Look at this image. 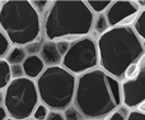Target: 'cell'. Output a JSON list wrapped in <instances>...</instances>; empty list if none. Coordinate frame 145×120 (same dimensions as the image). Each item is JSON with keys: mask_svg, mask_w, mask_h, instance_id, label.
Returning <instances> with one entry per match:
<instances>
[{"mask_svg": "<svg viewBox=\"0 0 145 120\" xmlns=\"http://www.w3.org/2000/svg\"><path fill=\"white\" fill-rule=\"evenodd\" d=\"M72 105L85 120H105L122 105L121 80L102 68L78 75Z\"/></svg>", "mask_w": 145, "mask_h": 120, "instance_id": "1", "label": "cell"}, {"mask_svg": "<svg viewBox=\"0 0 145 120\" xmlns=\"http://www.w3.org/2000/svg\"><path fill=\"white\" fill-rule=\"evenodd\" d=\"M94 14L82 0H56L43 15L42 30L46 40L69 44L90 35Z\"/></svg>", "mask_w": 145, "mask_h": 120, "instance_id": "2", "label": "cell"}, {"mask_svg": "<svg viewBox=\"0 0 145 120\" xmlns=\"http://www.w3.org/2000/svg\"><path fill=\"white\" fill-rule=\"evenodd\" d=\"M97 45L99 68L121 82L129 65L136 63L145 54L134 27L110 28L97 40Z\"/></svg>", "mask_w": 145, "mask_h": 120, "instance_id": "3", "label": "cell"}, {"mask_svg": "<svg viewBox=\"0 0 145 120\" xmlns=\"http://www.w3.org/2000/svg\"><path fill=\"white\" fill-rule=\"evenodd\" d=\"M0 27L14 46H25L41 40L42 20L28 0L1 1Z\"/></svg>", "mask_w": 145, "mask_h": 120, "instance_id": "4", "label": "cell"}, {"mask_svg": "<svg viewBox=\"0 0 145 120\" xmlns=\"http://www.w3.org/2000/svg\"><path fill=\"white\" fill-rule=\"evenodd\" d=\"M78 77L64 67L46 68L36 80L40 101L51 111H64L74 104Z\"/></svg>", "mask_w": 145, "mask_h": 120, "instance_id": "5", "label": "cell"}, {"mask_svg": "<svg viewBox=\"0 0 145 120\" xmlns=\"http://www.w3.org/2000/svg\"><path fill=\"white\" fill-rule=\"evenodd\" d=\"M36 80L23 77L13 79L12 83L4 90V104L8 113L15 120L31 119L33 111L40 104ZM1 106V105H0Z\"/></svg>", "mask_w": 145, "mask_h": 120, "instance_id": "6", "label": "cell"}, {"mask_svg": "<svg viewBox=\"0 0 145 120\" xmlns=\"http://www.w3.org/2000/svg\"><path fill=\"white\" fill-rule=\"evenodd\" d=\"M66 70L78 75L99 68V53L97 40L88 35L76 40L70 45V49L63 59V64Z\"/></svg>", "mask_w": 145, "mask_h": 120, "instance_id": "7", "label": "cell"}, {"mask_svg": "<svg viewBox=\"0 0 145 120\" xmlns=\"http://www.w3.org/2000/svg\"><path fill=\"white\" fill-rule=\"evenodd\" d=\"M138 1L133 0H116L105 13L110 27H133L141 12Z\"/></svg>", "mask_w": 145, "mask_h": 120, "instance_id": "8", "label": "cell"}, {"mask_svg": "<svg viewBox=\"0 0 145 120\" xmlns=\"http://www.w3.org/2000/svg\"><path fill=\"white\" fill-rule=\"evenodd\" d=\"M139 74L135 79L122 80V104L130 110H135L136 106L145 101V54L138 60Z\"/></svg>", "mask_w": 145, "mask_h": 120, "instance_id": "9", "label": "cell"}, {"mask_svg": "<svg viewBox=\"0 0 145 120\" xmlns=\"http://www.w3.org/2000/svg\"><path fill=\"white\" fill-rule=\"evenodd\" d=\"M40 58L45 63L46 68H50V67H60L63 64L64 56L59 51L56 41L45 40L42 45V50L40 53Z\"/></svg>", "mask_w": 145, "mask_h": 120, "instance_id": "10", "label": "cell"}, {"mask_svg": "<svg viewBox=\"0 0 145 120\" xmlns=\"http://www.w3.org/2000/svg\"><path fill=\"white\" fill-rule=\"evenodd\" d=\"M23 69H24L25 77L31 78L33 80H37L38 77L43 73V70L46 69L45 63L42 61V59L40 58V55L35 56H28L23 63Z\"/></svg>", "mask_w": 145, "mask_h": 120, "instance_id": "11", "label": "cell"}, {"mask_svg": "<svg viewBox=\"0 0 145 120\" xmlns=\"http://www.w3.org/2000/svg\"><path fill=\"white\" fill-rule=\"evenodd\" d=\"M110 23L107 20V17H106L105 13L102 14H95L94 15V20H93V27H92V32H90V36L98 40L103 33H106L108 30H110Z\"/></svg>", "mask_w": 145, "mask_h": 120, "instance_id": "12", "label": "cell"}, {"mask_svg": "<svg viewBox=\"0 0 145 120\" xmlns=\"http://www.w3.org/2000/svg\"><path fill=\"white\" fill-rule=\"evenodd\" d=\"M27 58L28 54L25 51L24 46H13L10 53L8 54V56L4 60H7L10 65H15V64H23Z\"/></svg>", "mask_w": 145, "mask_h": 120, "instance_id": "13", "label": "cell"}, {"mask_svg": "<svg viewBox=\"0 0 145 120\" xmlns=\"http://www.w3.org/2000/svg\"><path fill=\"white\" fill-rule=\"evenodd\" d=\"M12 65L7 60H0V91L7 90L12 83Z\"/></svg>", "mask_w": 145, "mask_h": 120, "instance_id": "14", "label": "cell"}, {"mask_svg": "<svg viewBox=\"0 0 145 120\" xmlns=\"http://www.w3.org/2000/svg\"><path fill=\"white\" fill-rule=\"evenodd\" d=\"M133 27L135 30V32L138 33L139 38L141 40V44H143L144 50H145V9L140 12V14H139L138 19L134 23Z\"/></svg>", "mask_w": 145, "mask_h": 120, "instance_id": "15", "label": "cell"}, {"mask_svg": "<svg viewBox=\"0 0 145 120\" xmlns=\"http://www.w3.org/2000/svg\"><path fill=\"white\" fill-rule=\"evenodd\" d=\"M87 5L89 7V9L93 12V14H102V13H106L107 9L111 7L112 1L110 0H106V1H89V0H85Z\"/></svg>", "mask_w": 145, "mask_h": 120, "instance_id": "16", "label": "cell"}, {"mask_svg": "<svg viewBox=\"0 0 145 120\" xmlns=\"http://www.w3.org/2000/svg\"><path fill=\"white\" fill-rule=\"evenodd\" d=\"M10 45H12V42H10L9 37L7 36V33L0 30V60L5 59L8 56V54L10 53V50H12Z\"/></svg>", "mask_w": 145, "mask_h": 120, "instance_id": "17", "label": "cell"}, {"mask_svg": "<svg viewBox=\"0 0 145 120\" xmlns=\"http://www.w3.org/2000/svg\"><path fill=\"white\" fill-rule=\"evenodd\" d=\"M130 111H131L130 109L122 104V105H121L117 110L113 111V113L111 114V115H108L105 120H127Z\"/></svg>", "mask_w": 145, "mask_h": 120, "instance_id": "18", "label": "cell"}, {"mask_svg": "<svg viewBox=\"0 0 145 120\" xmlns=\"http://www.w3.org/2000/svg\"><path fill=\"white\" fill-rule=\"evenodd\" d=\"M42 45H43V40H37L27 44L24 46V49L27 51L28 56H35V55H40L41 50H42Z\"/></svg>", "mask_w": 145, "mask_h": 120, "instance_id": "19", "label": "cell"}, {"mask_svg": "<svg viewBox=\"0 0 145 120\" xmlns=\"http://www.w3.org/2000/svg\"><path fill=\"white\" fill-rule=\"evenodd\" d=\"M64 116H65V120H85L83 114L74 105L69 106L68 109L64 110Z\"/></svg>", "mask_w": 145, "mask_h": 120, "instance_id": "20", "label": "cell"}, {"mask_svg": "<svg viewBox=\"0 0 145 120\" xmlns=\"http://www.w3.org/2000/svg\"><path fill=\"white\" fill-rule=\"evenodd\" d=\"M31 3H32L33 8L36 9V12H37L38 14L45 15L46 12L50 9L52 1H48V0H33V1H31Z\"/></svg>", "mask_w": 145, "mask_h": 120, "instance_id": "21", "label": "cell"}, {"mask_svg": "<svg viewBox=\"0 0 145 120\" xmlns=\"http://www.w3.org/2000/svg\"><path fill=\"white\" fill-rule=\"evenodd\" d=\"M50 111L51 110L47 107V106L43 105L42 102H40L38 106L36 107V110L33 111L32 119H35V120H46V118H47V115H48Z\"/></svg>", "mask_w": 145, "mask_h": 120, "instance_id": "22", "label": "cell"}, {"mask_svg": "<svg viewBox=\"0 0 145 120\" xmlns=\"http://www.w3.org/2000/svg\"><path fill=\"white\" fill-rule=\"evenodd\" d=\"M139 74V64L138 61L136 63H133L127 67L125 72V77H123V80H131V79H135Z\"/></svg>", "mask_w": 145, "mask_h": 120, "instance_id": "23", "label": "cell"}, {"mask_svg": "<svg viewBox=\"0 0 145 120\" xmlns=\"http://www.w3.org/2000/svg\"><path fill=\"white\" fill-rule=\"evenodd\" d=\"M12 77H13V79H18V78L25 77L24 69H23V64L12 65Z\"/></svg>", "mask_w": 145, "mask_h": 120, "instance_id": "24", "label": "cell"}, {"mask_svg": "<svg viewBox=\"0 0 145 120\" xmlns=\"http://www.w3.org/2000/svg\"><path fill=\"white\" fill-rule=\"evenodd\" d=\"M56 45H57V49H59V51H60V54L63 56H65L66 55V53L69 51V49H70V45L71 44H69V42H66V41H56Z\"/></svg>", "mask_w": 145, "mask_h": 120, "instance_id": "25", "label": "cell"}, {"mask_svg": "<svg viewBox=\"0 0 145 120\" xmlns=\"http://www.w3.org/2000/svg\"><path fill=\"white\" fill-rule=\"evenodd\" d=\"M46 120H65L64 111H50Z\"/></svg>", "mask_w": 145, "mask_h": 120, "instance_id": "26", "label": "cell"}, {"mask_svg": "<svg viewBox=\"0 0 145 120\" xmlns=\"http://www.w3.org/2000/svg\"><path fill=\"white\" fill-rule=\"evenodd\" d=\"M127 120H145V114H141L136 110H131Z\"/></svg>", "mask_w": 145, "mask_h": 120, "instance_id": "27", "label": "cell"}, {"mask_svg": "<svg viewBox=\"0 0 145 120\" xmlns=\"http://www.w3.org/2000/svg\"><path fill=\"white\" fill-rule=\"evenodd\" d=\"M9 113H8L7 107H5L4 105L0 106V120H7L8 118H9Z\"/></svg>", "mask_w": 145, "mask_h": 120, "instance_id": "28", "label": "cell"}, {"mask_svg": "<svg viewBox=\"0 0 145 120\" xmlns=\"http://www.w3.org/2000/svg\"><path fill=\"white\" fill-rule=\"evenodd\" d=\"M135 110L139 111V113H141V114H145V101H143L141 104H139V105L136 106Z\"/></svg>", "mask_w": 145, "mask_h": 120, "instance_id": "29", "label": "cell"}, {"mask_svg": "<svg viewBox=\"0 0 145 120\" xmlns=\"http://www.w3.org/2000/svg\"><path fill=\"white\" fill-rule=\"evenodd\" d=\"M138 4L139 5H140V8H141V9H145V0H138Z\"/></svg>", "mask_w": 145, "mask_h": 120, "instance_id": "30", "label": "cell"}, {"mask_svg": "<svg viewBox=\"0 0 145 120\" xmlns=\"http://www.w3.org/2000/svg\"><path fill=\"white\" fill-rule=\"evenodd\" d=\"M7 120H15V119H14V118H12V116H9V118H8Z\"/></svg>", "mask_w": 145, "mask_h": 120, "instance_id": "31", "label": "cell"}, {"mask_svg": "<svg viewBox=\"0 0 145 120\" xmlns=\"http://www.w3.org/2000/svg\"><path fill=\"white\" fill-rule=\"evenodd\" d=\"M27 120H35V119H27Z\"/></svg>", "mask_w": 145, "mask_h": 120, "instance_id": "32", "label": "cell"}]
</instances>
